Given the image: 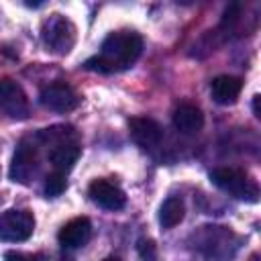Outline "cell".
Segmentation results:
<instances>
[{"instance_id": "4fadbf2b", "label": "cell", "mask_w": 261, "mask_h": 261, "mask_svg": "<svg viewBox=\"0 0 261 261\" xmlns=\"http://www.w3.org/2000/svg\"><path fill=\"white\" fill-rule=\"evenodd\" d=\"M80 145L75 141H65V143H57L49 149V163L55 167V171L65 173L67 169L73 167V163L80 157Z\"/></svg>"}, {"instance_id": "9a60e30c", "label": "cell", "mask_w": 261, "mask_h": 261, "mask_svg": "<svg viewBox=\"0 0 261 261\" xmlns=\"http://www.w3.org/2000/svg\"><path fill=\"white\" fill-rule=\"evenodd\" d=\"M39 139L43 143H49L51 147L57 145V143H65V141H75V135H73V128L71 126H51V128H45L39 133Z\"/></svg>"}, {"instance_id": "277c9868", "label": "cell", "mask_w": 261, "mask_h": 261, "mask_svg": "<svg viewBox=\"0 0 261 261\" xmlns=\"http://www.w3.org/2000/svg\"><path fill=\"white\" fill-rule=\"evenodd\" d=\"M35 230V216L29 210H6L0 214V241L22 243Z\"/></svg>"}, {"instance_id": "3957f363", "label": "cell", "mask_w": 261, "mask_h": 261, "mask_svg": "<svg viewBox=\"0 0 261 261\" xmlns=\"http://www.w3.org/2000/svg\"><path fill=\"white\" fill-rule=\"evenodd\" d=\"M43 41L55 53H67L75 43V27L61 14H51L43 22Z\"/></svg>"}, {"instance_id": "e0dca14e", "label": "cell", "mask_w": 261, "mask_h": 261, "mask_svg": "<svg viewBox=\"0 0 261 261\" xmlns=\"http://www.w3.org/2000/svg\"><path fill=\"white\" fill-rule=\"evenodd\" d=\"M137 251L141 255L143 261H157V249H155V243L149 241V239H141L137 243Z\"/></svg>"}, {"instance_id": "8fae6325", "label": "cell", "mask_w": 261, "mask_h": 261, "mask_svg": "<svg viewBox=\"0 0 261 261\" xmlns=\"http://www.w3.org/2000/svg\"><path fill=\"white\" fill-rule=\"evenodd\" d=\"M241 90H243V82L237 75H216L210 82L212 100L216 104H222V106L234 104L237 98H239V94H241Z\"/></svg>"}, {"instance_id": "2e32d148", "label": "cell", "mask_w": 261, "mask_h": 261, "mask_svg": "<svg viewBox=\"0 0 261 261\" xmlns=\"http://www.w3.org/2000/svg\"><path fill=\"white\" fill-rule=\"evenodd\" d=\"M67 188V179H65V173L61 171H53L45 177V194L49 198H55V196H61Z\"/></svg>"}, {"instance_id": "6da1fadb", "label": "cell", "mask_w": 261, "mask_h": 261, "mask_svg": "<svg viewBox=\"0 0 261 261\" xmlns=\"http://www.w3.org/2000/svg\"><path fill=\"white\" fill-rule=\"evenodd\" d=\"M141 51H143V39L137 33L116 31L104 39L100 53L96 57H90L84 65L100 73L122 71V69H128L141 57Z\"/></svg>"}, {"instance_id": "ba28073f", "label": "cell", "mask_w": 261, "mask_h": 261, "mask_svg": "<svg viewBox=\"0 0 261 261\" xmlns=\"http://www.w3.org/2000/svg\"><path fill=\"white\" fill-rule=\"evenodd\" d=\"M88 196L96 206H100L104 210H120L126 202L124 192L114 181H108V179L92 181L88 188Z\"/></svg>"}, {"instance_id": "ac0fdd59", "label": "cell", "mask_w": 261, "mask_h": 261, "mask_svg": "<svg viewBox=\"0 0 261 261\" xmlns=\"http://www.w3.org/2000/svg\"><path fill=\"white\" fill-rule=\"evenodd\" d=\"M4 261H45L41 253H22V251H8Z\"/></svg>"}, {"instance_id": "ffe728a7", "label": "cell", "mask_w": 261, "mask_h": 261, "mask_svg": "<svg viewBox=\"0 0 261 261\" xmlns=\"http://www.w3.org/2000/svg\"><path fill=\"white\" fill-rule=\"evenodd\" d=\"M102 261H120L118 257H106V259H102Z\"/></svg>"}, {"instance_id": "52a82bcc", "label": "cell", "mask_w": 261, "mask_h": 261, "mask_svg": "<svg viewBox=\"0 0 261 261\" xmlns=\"http://www.w3.org/2000/svg\"><path fill=\"white\" fill-rule=\"evenodd\" d=\"M35 173H37V149L27 141H22L12 155L10 179L18 184H29L35 177Z\"/></svg>"}, {"instance_id": "5bb4252c", "label": "cell", "mask_w": 261, "mask_h": 261, "mask_svg": "<svg viewBox=\"0 0 261 261\" xmlns=\"http://www.w3.org/2000/svg\"><path fill=\"white\" fill-rule=\"evenodd\" d=\"M184 202L177 196H169L159 208V222L163 228H173L184 220Z\"/></svg>"}, {"instance_id": "d6986e66", "label": "cell", "mask_w": 261, "mask_h": 261, "mask_svg": "<svg viewBox=\"0 0 261 261\" xmlns=\"http://www.w3.org/2000/svg\"><path fill=\"white\" fill-rule=\"evenodd\" d=\"M253 112H255V116H257V118L261 116V112H259V96H255V98H253Z\"/></svg>"}, {"instance_id": "5b68a950", "label": "cell", "mask_w": 261, "mask_h": 261, "mask_svg": "<svg viewBox=\"0 0 261 261\" xmlns=\"http://www.w3.org/2000/svg\"><path fill=\"white\" fill-rule=\"evenodd\" d=\"M39 102L53 112H71L80 106V96L69 84L53 82L41 90Z\"/></svg>"}, {"instance_id": "9c48e42d", "label": "cell", "mask_w": 261, "mask_h": 261, "mask_svg": "<svg viewBox=\"0 0 261 261\" xmlns=\"http://www.w3.org/2000/svg\"><path fill=\"white\" fill-rule=\"evenodd\" d=\"M128 133L133 141L143 149H153L163 139V128L157 120L149 116H135L128 120Z\"/></svg>"}, {"instance_id": "30bf717a", "label": "cell", "mask_w": 261, "mask_h": 261, "mask_svg": "<svg viewBox=\"0 0 261 261\" xmlns=\"http://www.w3.org/2000/svg\"><path fill=\"white\" fill-rule=\"evenodd\" d=\"M92 234V224L86 216H80V218H71L69 222H65L57 234L59 243L65 247V249H77V247H84L88 243Z\"/></svg>"}, {"instance_id": "7a4b0ae2", "label": "cell", "mask_w": 261, "mask_h": 261, "mask_svg": "<svg viewBox=\"0 0 261 261\" xmlns=\"http://www.w3.org/2000/svg\"><path fill=\"white\" fill-rule=\"evenodd\" d=\"M210 181L214 186H218L220 190L232 194L239 200H249V202H257L259 190L257 184L243 171V169H234V167H216L210 171Z\"/></svg>"}, {"instance_id": "7c38bea8", "label": "cell", "mask_w": 261, "mask_h": 261, "mask_svg": "<svg viewBox=\"0 0 261 261\" xmlns=\"http://www.w3.org/2000/svg\"><path fill=\"white\" fill-rule=\"evenodd\" d=\"M173 126L181 135H194L204 126V114L196 104L184 102L173 110Z\"/></svg>"}, {"instance_id": "8992f818", "label": "cell", "mask_w": 261, "mask_h": 261, "mask_svg": "<svg viewBox=\"0 0 261 261\" xmlns=\"http://www.w3.org/2000/svg\"><path fill=\"white\" fill-rule=\"evenodd\" d=\"M0 112L16 120L29 116V98L12 80H0Z\"/></svg>"}]
</instances>
